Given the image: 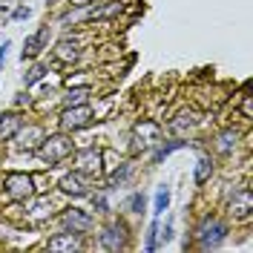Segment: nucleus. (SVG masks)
Listing matches in <instances>:
<instances>
[{
	"mask_svg": "<svg viewBox=\"0 0 253 253\" xmlns=\"http://www.w3.org/2000/svg\"><path fill=\"white\" fill-rule=\"evenodd\" d=\"M38 156L43 158L46 164H61L66 156H72V141H69L66 135H61V132H58V135H49V138H43Z\"/></svg>",
	"mask_w": 253,
	"mask_h": 253,
	"instance_id": "f257e3e1",
	"label": "nucleus"
},
{
	"mask_svg": "<svg viewBox=\"0 0 253 253\" xmlns=\"http://www.w3.org/2000/svg\"><path fill=\"white\" fill-rule=\"evenodd\" d=\"M3 190H6V199L9 202H26V199H32V193H35V181L26 173H9L3 178Z\"/></svg>",
	"mask_w": 253,
	"mask_h": 253,
	"instance_id": "f03ea898",
	"label": "nucleus"
},
{
	"mask_svg": "<svg viewBox=\"0 0 253 253\" xmlns=\"http://www.w3.org/2000/svg\"><path fill=\"white\" fill-rule=\"evenodd\" d=\"M224 236H227V227H224L216 216H207V219L202 221V227H199V245H202L205 251H216L221 242H224Z\"/></svg>",
	"mask_w": 253,
	"mask_h": 253,
	"instance_id": "7ed1b4c3",
	"label": "nucleus"
},
{
	"mask_svg": "<svg viewBox=\"0 0 253 253\" xmlns=\"http://www.w3.org/2000/svg\"><path fill=\"white\" fill-rule=\"evenodd\" d=\"M92 121V110L89 107H84V104H78V107H66L61 115V126L66 129V132H75V129H81V126H86Z\"/></svg>",
	"mask_w": 253,
	"mask_h": 253,
	"instance_id": "20e7f679",
	"label": "nucleus"
},
{
	"mask_svg": "<svg viewBox=\"0 0 253 253\" xmlns=\"http://www.w3.org/2000/svg\"><path fill=\"white\" fill-rule=\"evenodd\" d=\"M75 167H78L81 175H101V173H104V167H101V150L89 147V150L78 153V158H75Z\"/></svg>",
	"mask_w": 253,
	"mask_h": 253,
	"instance_id": "39448f33",
	"label": "nucleus"
},
{
	"mask_svg": "<svg viewBox=\"0 0 253 253\" xmlns=\"http://www.w3.org/2000/svg\"><path fill=\"white\" fill-rule=\"evenodd\" d=\"M101 248L104 251H124L126 248V233H124V224H107L104 233H101Z\"/></svg>",
	"mask_w": 253,
	"mask_h": 253,
	"instance_id": "423d86ee",
	"label": "nucleus"
},
{
	"mask_svg": "<svg viewBox=\"0 0 253 253\" xmlns=\"http://www.w3.org/2000/svg\"><path fill=\"white\" fill-rule=\"evenodd\" d=\"M230 216H236V219H248L253 210V193L248 187H242L233 193V199H230Z\"/></svg>",
	"mask_w": 253,
	"mask_h": 253,
	"instance_id": "0eeeda50",
	"label": "nucleus"
},
{
	"mask_svg": "<svg viewBox=\"0 0 253 253\" xmlns=\"http://www.w3.org/2000/svg\"><path fill=\"white\" fill-rule=\"evenodd\" d=\"M63 224H66V230H72V233H86V230L92 227V216H89L86 210L72 207V210L63 213Z\"/></svg>",
	"mask_w": 253,
	"mask_h": 253,
	"instance_id": "6e6552de",
	"label": "nucleus"
},
{
	"mask_svg": "<svg viewBox=\"0 0 253 253\" xmlns=\"http://www.w3.org/2000/svg\"><path fill=\"white\" fill-rule=\"evenodd\" d=\"M46 41H49V26H43V29H38L35 35H29V38H26V43H23V52H20V58H23V61H26V58H38Z\"/></svg>",
	"mask_w": 253,
	"mask_h": 253,
	"instance_id": "1a4fd4ad",
	"label": "nucleus"
},
{
	"mask_svg": "<svg viewBox=\"0 0 253 253\" xmlns=\"http://www.w3.org/2000/svg\"><path fill=\"white\" fill-rule=\"evenodd\" d=\"M15 138H17V147L29 153V150H35L38 144L43 141V132H41V126H26V129L20 126V129H17V135H15Z\"/></svg>",
	"mask_w": 253,
	"mask_h": 253,
	"instance_id": "9d476101",
	"label": "nucleus"
},
{
	"mask_svg": "<svg viewBox=\"0 0 253 253\" xmlns=\"http://www.w3.org/2000/svg\"><path fill=\"white\" fill-rule=\"evenodd\" d=\"M55 58L61 63H75L81 58V46H78V41H61L58 46H55Z\"/></svg>",
	"mask_w": 253,
	"mask_h": 253,
	"instance_id": "9b49d317",
	"label": "nucleus"
},
{
	"mask_svg": "<svg viewBox=\"0 0 253 253\" xmlns=\"http://www.w3.org/2000/svg\"><path fill=\"white\" fill-rule=\"evenodd\" d=\"M20 126H23V118H20L17 112H6V115H0V138H3V141H6V138H15Z\"/></svg>",
	"mask_w": 253,
	"mask_h": 253,
	"instance_id": "f8f14e48",
	"label": "nucleus"
},
{
	"mask_svg": "<svg viewBox=\"0 0 253 253\" xmlns=\"http://www.w3.org/2000/svg\"><path fill=\"white\" fill-rule=\"evenodd\" d=\"M61 190L69 196H86V181L81 178V173H69L61 178Z\"/></svg>",
	"mask_w": 253,
	"mask_h": 253,
	"instance_id": "ddd939ff",
	"label": "nucleus"
},
{
	"mask_svg": "<svg viewBox=\"0 0 253 253\" xmlns=\"http://www.w3.org/2000/svg\"><path fill=\"white\" fill-rule=\"evenodd\" d=\"M121 9H124V3H121V0H110L107 6L89 9V12H86L84 17H86V20H104V17H115L118 12H121Z\"/></svg>",
	"mask_w": 253,
	"mask_h": 253,
	"instance_id": "4468645a",
	"label": "nucleus"
},
{
	"mask_svg": "<svg viewBox=\"0 0 253 253\" xmlns=\"http://www.w3.org/2000/svg\"><path fill=\"white\" fill-rule=\"evenodd\" d=\"M78 248H81V242H78V236H75L72 230L49 239V251H78Z\"/></svg>",
	"mask_w": 253,
	"mask_h": 253,
	"instance_id": "2eb2a0df",
	"label": "nucleus"
},
{
	"mask_svg": "<svg viewBox=\"0 0 253 253\" xmlns=\"http://www.w3.org/2000/svg\"><path fill=\"white\" fill-rule=\"evenodd\" d=\"M135 135L141 138V144H156L158 135H161V129H158L156 121H141V124L135 126Z\"/></svg>",
	"mask_w": 253,
	"mask_h": 253,
	"instance_id": "dca6fc26",
	"label": "nucleus"
},
{
	"mask_svg": "<svg viewBox=\"0 0 253 253\" xmlns=\"http://www.w3.org/2000/svg\"><path fill=\"white\" fill-rule=\"evenodd\" d=\"M89 86H75V89H69L66 98H63V104L66 107H78V104H86V98H89Z\"/></svg>",
	"mask_w": 253,
	"mask_h": 253,
	"instance_id": "f3484780",
	"label": "nucleus"
},
{
	"mask_svg": "<svg viewBox=\"0 0 253 253\" xmlns=\"http://www.w3.org/2000/svg\"><path fill=\"white\" fill-rule=\"evenodd\" d=\"M210 173H213V161H210V158H199V161H196L193 181H196V184H205L207 178H210Z\"/></svg>",
	"mask_w": 253,
	"mask_h": 253,
	"instance_id": "a211bd4d",
	"label": "nucleus"
},
{
	"mask_svg": "<svg viewBox=\"0 0 253 253\" xmlns=\"http://www.w3.org/2000/svg\"><path fill=\"white\" fill-rule=\"evenodd\" d=\"M129 173H132V167H129V164H124L121 170H115V173L110 175V181H107V187H121V184H124L126 178H129Z\"/></svg>",
	"mask_w": 253,
	"mask_h": 253,
	"instance_id": "6ab92c4d",
	"label": "nucleus"
},
{
	"mask_svg": "<svg viewBox=\"0 0 253 253\" xmlns=\"http://www.w3.org/2000/svg\"><path fill=\"white\" fill-rule=\"evenodd\" d=\"M49 216H52V210H49V202L46 199H43V202H38V205H35V210H32V224H38V221H43V219H49Z\"/></svg>",
	"mask_w": 253,
	"mask_h": 253,
	"instance_id": "aec40b11",
	"label": "nucleus"
},
{
	"mask_svg": "<svg viewBox=\"0 0 253 253\" xmlns=\"http://www.w3.org/2000/svg\"><path fill=\"white\" fill-rule=\"evenodd\" d=\"M167 205H170V190L161 187V190L156 193V207H153V210H156V216H161V213L167 210Z\"/></svg>",
	"mask_w": 253,
	"mask_h": 253,
	"instance_id": "412c9836",
	"label": "nucleus"
},
{
	"mask_svg": "<svg viewBox=\"0 0 253 253\" xmlns=\"http://www.w3.org/2000/svg\"><path fill=\"white\" fill-rule=\"evenodd\" d=\"M184 144H187V141H170V144H164V147L158 150L156 156H153V161H161V158H167V156H170V153H173V150H181Z\"/></svg>",
	"mask_w": 253,
	"mask_h": 253,
	"instance_id": "4be33fe9",
	"label": "nucleus"
},
{
	"mask_svg": "<svg viewBox=\"0 0 253 253\" xmlns=\"http://www.w3.org/2000/svg\"><path fill=\"white\" fill-rule=\"evenodd\" d=\"M233 144H236V132H230V129H227V132H221V135H219V150H221V153H227Z\"/></svg>",
	"mask_w": 253,
	"mask_h": 253,
	"instance_id": "5701e85b",
	"label": "nucleus"
},
{
	"mask_svg": "<svg viewBox=\"0 0 253 253\" xmlns=\"http://www.w3.org/2000/svg\"><path fill=\"white\" fill-rule=\"evenodd\" d=\"M46 75V66H32L29 75H26V86H32V84H38V81Z\"/></svg>",
	"mask_w": 253,
	"mask_h": 253,
	"instance_id": "b1692460",
	"label": "nucleus"
},
{
	"mask_svg": "<svg viewBox=\"0 0 253 253\" xmlns=\"http://www.w3.org/2000/svg\"><path fill=\"white\" fill-rule=\"evenodd\" d=\"M129 207H132V213H141L144 210V193H135V196L129 199Z\"/></svg>",
	"mask_w": 253,
	"mask_h": 253,
	"instance_id": "393cba45",
	"label": "nucleus"
},
{
	"mask_svg": "<svg viewBox=\"0 0 253 253\" xmlns=\"http://www.w3.org/2000/svg\"><path fill=\"white\" fill-rule=\"evenodd\" d=\"M156 239H158V224H153L150 233H147V251H156Z\"/></svg>",
	"mask_w": 253,
	"mask_h": 253,
	"instance_id": "a878e982",
	"label": "nucleus"
},
{
	"mask_svg": "<svg viewBox=\"0 0 253 253\" xmlns=\"http://www.w3.org/2000/svg\"><path fill=\"white\" fill-rule=\"evenodd\" d=\"M242 115L245 118H253V107H251V95L245 92V98H242Z\"/></svg>",
	"mask_w": 253,
	"mask_h": 253,
	"instance_id": "bb28decb",
	"label": "nucleus"
},
{
	"mask_svg": "<svg viewBox=\"0 0 253 253\" xmlns=\"http://www.w3.org/2000/svg\"><path fill=\"white\" fill-rule=\"evenodd\" d=\"M72 6H89V3H95V0H69Z\"/></svg>",
	"mask_w": 253,
	"mask_h": 253,
	"instance_id": "cd10ccee",
	"label": "nucleus"
},
{
	"mask_svg": "<svg viewBox=\"0 0 253 253\" xmlns=\"http://www.w3.org/2000/svg\"><path fill=\"white\" fill-rule=\"evenodd\" d=\"M95 207L98 210H107V199H95Z\"/></svg>",
	"mask_w": 253,
	"mask_h": 253,
	"instance_id": "c85d7f7f",
	"label": "nucleus"
},
{
	"mask_svg": "<svg viewBox=\"0 0 253 253\" xmlns=\"http://www.w3.org/2000/svg\"><path fill=\"white\" fill-rule=\"evenodd\" d=\"M15 17H17V20H20V17H29V9H17Z\"/></svg>",
	"mask_w": 253,
	"mask_h": 253,
	"instance_id": "c756f323",
	"label": "nucleus"
}]
</instances>
